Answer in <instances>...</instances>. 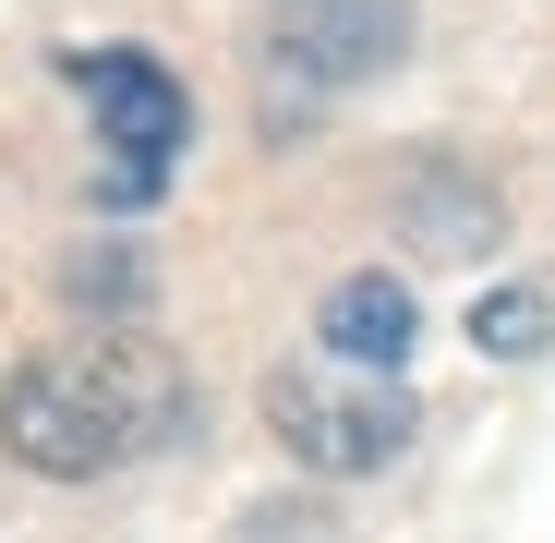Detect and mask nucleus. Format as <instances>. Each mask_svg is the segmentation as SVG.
<instances>
[{"mask_svg": "<svg viewBox=\"0 0 555 543\" xmlns=\"http://www.w3.org/2000/svg\"><path fill=\"white\" fill-rule=\"evenodd\" d=\"M181 411H194V387H181V362L157 338H61L37 362H13V387H0V447H13L25 471L49 483H98L121 460H145V447L181 435Z\"/></svg>", "mask_w": 555, "mask_h": 543, "instance_id": "nucleus-1", "label": "nucleus"}, {"mask_svg": "<svg viewBox=\"0 0 555 543\" xmlns=\"http://www.w3.org/2000/svg\"><path fill=\"white\" fill-rule=\"evenodd\" d=\"M266 423L291 447L302 471H387L411 447V399L387 375H362V362H291V375H266Z\"/></svg>", "mask_w": 555, "mask_h": 543, "instance_id": "nucleus-2", "label": "nucleus"}, {"mask_svg": "<svg viewBox=\"0 0 555 543\" xmlns=\"http://www.w3.org/2000/svg\"><path fill=\"white\" fill-rule=\"evenodd\" d=\"M61 73L85 85V109H98V145H109L98 206H145L157 181H169V157H181V133H194V98H181V85H169L145 49H73Z\"/></svg>", "mask_w": 555, "mask_h": 543, "instance_id": "nucleus-3", "label": "nucleus"}, {"mask_svg": "<svg viewBox=\"0 0 555 543\" xmlns=\"http://www.w3.org/2000/svg\"><path fill=\"white\" fill-rule=\"evenodd\" d=\"M399 49H411V0H278V25H266L278 85H314V98L375 85Z\"/></svg>", "mask_w": 555, "mask_h": 543, "instance_id": "nucleus-4", "label": "nucleus"}, {"mask_svg": "<svg viewBox=\"0 0 555 543\" xmlns=\"http://www.w3.org/2000/svg\"><path fill=\"white\" fill-rule=\"evenodd\" d=\"M314 338L338 362H362V375H399V362H411V290L399 279H338L326 314H314Z\"/></svg>", "mask_w": 555, "mask_h": 543, "instance_id": "nucleus-5", "label": "nucleus"}, {"mask_svg": "<svg viewBox=\"0 0 555 543\" xmlns=\"http://www.w3.org/2000/svg\"><path fill=\"white\" fill-rule=\"evenodd\" d=\"M411 242H423V254H483V242H495V194H483V181L423 169V181H411Z\"/></svg>", "mask_w": 555, "mask_h": 543, "instance_id": "nucleus-6", "label": "nucleus"}, {"mask_svg": "<svg viewBox=\"0 0 555 543\" xmlns=\"http://www.w3.org/2000/svg\"><path fill=\"white\" fill-rule=\"evenodd\" d=\"M472 338H483L495 362H531V350L555 338V314H543V290H495V302L472 314Z\"/></svg>", "mask_w": 555, "mask_h": 543, "instance_id": "nucleus-7", "label": "nucleus"}, {"mask_svg": "<svg viewBox=\"0 0 555 543\" xmlns=\"http://www.w3.org/2000/svg\"><path fill=\"white\" fill-rule=\"evenodd\" d=\"M242 543H338V531H326L314 507H254V519H242Z\"/></svg>", "mask_w": 555, "mask_h": 543, "instance_id": "nucleus-8", "label": "nucleus"}]
</instances>
